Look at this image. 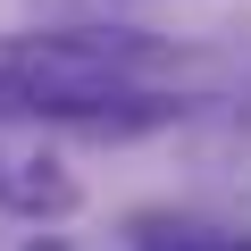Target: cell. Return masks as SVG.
Returning <instances> with one entry per match:
<instances>
[{
    "mask_svg": "<svg viewBox=\"0 0 251 251\" xmlns=\"http://www.w3.org/2000/svg\"><path fill=\"white\" fill-rule=\"evenodd\" d=\"M126 75L109 50L75 34H17L0 42V117H117Z\"/></svg>",
    "mask_w": 251,
    "mask_h": 251,
    "instance_id": "cell-1",
    "label": "cell"
},
{
    "mask_svg": "<svg viewBox=\"0 0 251 251\" xmlns=\"http://www.w3.org/2000/svg\"><path fill=\"white\" fill-rule=\"evenodd\" d=\"M151 251H201V243H184V234H176V243H159V234H151Z\"/></svg>",
    "mask_w": 251,
    "mask_h": 251,
    "instance_id": "cell-3",
    "label": "cell"
},
{
    "mask_svg": "<svg viewBox=\"0 0 251 251\" xmlns=\"http://www.w3.org/2000/svg\"><path fill=\"white\" fill-rule=\"evenodd\" d=\"M226 251H251V243H226Z\"/></svg>",
    "mask_w": 251,
    "mask_h": 251,
    "instance_id": "cell-4",
    "label": "cell"
},
{
    "mask_svg": "<svg viewBox=\"0 0 251 251\" xmlns=\"http://www.w3.org/2000/svg\"><path fill=\"white\" fill-rule=\"evenodd\" d=\"M0 201H17V209H50V218H67L75 209V184L50 168V159H25L9 184H0Z\"/></svg>",
    "mask_w": 251,
    "mask_h": 251,
    "instance_id": "cell-2",
    "label": "cell"
}]
</instances>
